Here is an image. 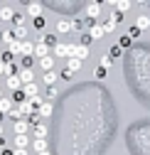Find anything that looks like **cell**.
<instances>
[{"label": "cell", "instance_id": "1", "mask_svg": "<svg viewBox=\"0 0 150 155\" xmlns=\"http://www.w3.org/2000/svg\"><path fill=\"white\" fill-rule=\"evenodd\" d=\"M12 133H15V135H27V133H30V121H25V118L12 121Z\"/></svg>", "mask_w": 150, "mask_h": 155}, {"label": "cell", "instance_id": "2", "mask_svg": "<svg viewBox=\"0 0 150 155\" xmlns=\"http://www.w3.org/2000/svg\"><path fill=\"white\" fill-rule=\"evenodd\" d=\"M32 140L34 138H30V135H15L12 145H15V150H27V145H32Z\"/></svg>", "mask_w": 150, "mask_h": 155}, {"label": "cell", "instance_id": "3", "mask_svg": "<svg viewBox=\"0 0 150 155\" xmlns=\"http://www.w3.org/2000/svg\"><path fill=\"white\" fill-rule=\"evenodd\" d=\"M42 12H44V5L42 3H27V15L32 17V20L42 17Z\"/></svg>", "mask_w": 150, "mask_h": 155}, {"label": "cell", "instance_id": "4", "mask_svg": "<svg viewBox=\"0 0 150 155\" xmlns=\"http://www.w3.org/2000/svg\"><path fill=\"white\" fill-rule=\"evenodd\" d=\"M101 3H89L86 5V17H89V20H99V15H101Z\"/></svg>", "mask_w": 150, "mask_h": 155}, {"label": "cell", "instance_id": "5", "mask_svg": "<svg viewBox=\"0 0 150 155\" xmlns=\"http://www.w3.org/2000/svg\"><path fill=\"white\" fill-rule=\"evenodd\" d=\"M89 35H91V40H101V37L106 35V30H103L101 22H91L89 25Z\"/></svg>", "mask_w": 150, "mask_h": 155}, {"label": "cell", "instance_id": "6", "mask_svg": "<svg viewBox=\"0 0 150 155\" xmlns=\"http://www.w3.org/2000/svg\"><path fill=\"white\" fill-rule=\"evenodd\" d=\"M5 86H8L10 91H20V89H22V81H20V74H15V76H8V79H5Z\"/></svg>", "mask_w": 150, "mask_h": 155}, {"label": "cell", "instance_id": "7", "mask_svg": "<svg viewBox=\"0 0 150 155\" xmlns=\"http://www.w3.org/2000/svg\"><path fill=\"white\" fill-rule=\"evenodd\" d=\"M49 49L52 47H47L44 42H37L34 45V57H37V59H44V57H49Z\"/></svg>", "mask_w": 150, "mask_h": 155}, {"label": "cell", "instance_id": "8", "mask_svg": "<svg viewBox=\"0 0 150 155\" xmlns=\"http://www.w3.org/2000/svg\"><path fill=\"white\" fill-rule=\"evenodd\" d=\"M20 81H22V86L34 84V71L32 69H20Z\"/></svg>", "mask_w": 150, "mask_h": 155}, {"label": "cell", "instance_id": "9", "mask_svg": "<svg viewBox=\"0 0 150 155\" xmlns=\"http://www.w3.org/2000/svg\"><path fill=\"white\" fill-rule=\"evenodd\" d=\"M12 35H15V40H17V42H25V37H27V27H25V25H12Z\"/></svg>", "mask_w": 150, "mask_h": 155}, {"label": "cell", "instance_id": "10", "mask_svg": "<svg viewBox=\"0 0 150 155\" xmlns=\"http://www.w3.org/2000/svg\"><path fill=\"white\" fill-rule=\"evenodd\" d=\"M12 108H15V101H12V99H8V96H3V99H0V113L5 116V113H10Z\"/></svg>", "mask_w": 150, "mask_h": 155}, {"label": "cell", "instance_id": "11", "mask_svg": "<svg viewBox=\"0 0 150 155\" xmlns=\"http://www.w3.org/2000/svg\"><path fill=\"white\" fill-rule=\"evenodd\" d=\"M57 32H59V35L71 32V20H69V17H59V22H57Z\"/></svg>", "mask_w": 150, "mask_h": 155}, {"label": "cell", "instance_id": "12", "mask_svg": "<svg viewBox=\"0 0 150 155\" xmlns=\"http://www.w3.org/2000/svg\"><path fill=\"white\" fill-rule=\"evenodd\" d=\"M111 8H113L116 12H121V15H123V12H128V10H130V3H128V0H118V3L113 0V3H111Z\"/></svg>", "mask_w": 150, "mask_h": 155}, {"label": "cell", "instance_id": "13", "mask_svg": "<svg viewBox=\"0 0 150 155\" xmlns=\"http://www.w3.org/2000/svg\"><path fill=\"white\" fill-rule=\"evenodd\" d=\"M34 138H40V140H47V126L37 121L34 123Z\"/></svg>", "mask_w": 150, "mask_h": 155}, {"label": "cell", "instance_id": "14", "mask_svg": "<svg viewBox=\"0 0 150 155\" xmlns=\"http://www.w3.org/2000/svg\"><path fill=\"white\" fill-rule=\"evenodd\" d=\"M84 67V62L79 59V57H69V59H67V69H71V71H79Z\"/></svg>", "mask_w": 150, "mask_h": 155}, {"label": "cell", "instance_id": "15", "mask_svg": "<svg viewBox=\"0 0 150 155\" xmlns=\"http://www.w3.org/2000/svg\"><path fill=\"white\" fill-rule=\"evenodd\" d=\"M22 91L27 94V99H37L40 96V86L37 84H27V86H22Z\"/></svg>", "mask_w": 150, "mask_h": 155}, {"label": "cell", "instance_id": "16", "mask_svg": "<svg viewBox=\"0 0 150 155\" xmlns=\"http://www.w3.org/2000/svg\"><path fill=\"white\" fill-rule=\"evenodd\" d=\"M10 99L15 101V106H20V104H25V101H30V99H27V94H25L22 89H20V91H12V96H10Z\"/></svg>", "mask_w": 150, "mask_h": 155}, {"label": "cell", "instance_id": "17", "mask_svg": "<svg viewBox=\"0 0 150 155\" xmlns=\"http://www.w3.org/2000/svg\"><path fill=\"white\" fill-rule=\"evenodd\" d=\"M57 79H59V74L54 71V69H52V71H44V76H42V81H44L47 86H54V81H57Z\"/></svg>", "mask_w": 150, "mask_h": 155}, {"label": "cell", "instance_id": "18", "mask_svg": "<svg viewBox=\"0 0 150 155\" xmlns=\"http://www.w3.org/2000/svg\"><path fill=\"white\" fill-rule=\"evenodd\" d=\"M135 27H138L140 32H143V30H148V27H150V15H140L138 20H135Z\"/></svg>", "mask_w": 150, "mask_h": 155}, {"label": "cell", "instance_id": "19", "mask_svg": "<svg viewBox=\"0 0 150 155\" xmlns=\"http://www.w3.org/2000/svg\"><path fill=\"white\" fill-rule=\"evenodd\" d=\"M32 150H34L37 155H40V153H44V150H47V140H40V138H34V140H32Z\"/></svg>", "mask_w": 150, "mask_h": 155}, {"label": "cell", "instance_id": "20", "mask_svg": "<svg viewBox=\"0 0 150 155\" xmlns=\"http://www.w3.org/2000/svg\"><path fill=\"white\" fill-rule=\"evenodd\" d=\"M52 52H54V57H67L69 59V45H57Z\"/></svg>", "mask_w": 150, "mask_h": 155}, {"label": "cell", "instance_id": "21", "mask_svg": "<svg viewBox=\"0 0 150 155\" xmlns=\"http://www.w3.org/2000/svg\"><path fill=\"white\" fill-rule=\"evenodd\" d=\"M40 67H42L44 71H52V67H54V54H49V57H44V59H40Z\"/></svg>", "mask_w": 150, "mask_h": 155}, {"label": "cell", "instance_id": "22", "mask_svg": "<svg viewBox=\"0 0 150 155\" xmlns=\"http://www.w3.org/2000/svg\"><path fill=\"white\" fill-rule=\"evenodd\" d=\"M52 101H44L42 106H40V116H42V118H49V116H52Z\"/></svg>", "mask_w": 150, "mask_h": 155}, {"label": "cell", "instance_id": "23", "mask_svg": "<svg viewBox=\"0 0 150 155\" xmlns=\"http://www.w3.org/2000/svg\"><path fill=\"white\" fill-rule=\"evenodd\" d=\"M84 25H86V22H84V17H81V15H79V17H74V20H71V32H81Z\"/></svg>", "mask_w": 150, "mask_h": 155}, {"label": "cell", "instance_id": "24", "mask_svg": "<svg viewBox=\"0 0 150 155\" xmlns=\"http://www.w3.org/2000/svg\"><path fill=\"white\" fill-rule=\"evenodd\" d=\"M108 57H111V59H113V62H118V59H121V57H123V49H121L118 45H113V47H111V49H108Z\"/></svg>", "mask_w": 150, "mask_h": 155}, {"label": "cell", "instance_id": "25", "mask_svg": "<svg viewBox=\"0 0 150 155\" xmlns=\"http://www.w3.org/2000/svg\"><path fill=\"white\" fill-rule=\"evenodd\" d=\"M0 40H3V42H8V47L17 42V40H15V35H12V30H3V37H0Z\"/></svg>", "mask_w": 150, "mask_h": 155}, {"label": "cell", "instance_id": "26", "mask_svg": "<svg viewBox=\"0 0 150 155\" xmlns=\"http://www.w3.org/2000/svg\"><path fill=\"white\" fill-rule=\"evenodd\" d=\"M42 42H44L47 47H52V49L59 45V42H57V35H44V37H42Z\"/></svg>", "mask_w": 150, "mask_h": 155}, {"label": "cell", "instance_id": "27", "mask_svg": "<svg viewBox=\"0 0 150 155\" xmlns=\"http://www.w3.org/2000/svg\"><path fill=\"white\" fill-rule=\"evenodd\" d=\"M15 10L12 8H3V10H0V17H3V20H15Z\"/></svg>", "mask_w": 150, "mask_h": 155}, {"label": "cell", "instance_id": "28", "mask_svg": "<svg viewBox=\"0 0 150 155\" xmlns=\"http://www.w3.org/2000/svg\"><path fill=\"white\" fill-rule=\"evenodd\" d=\"M99 67H101V69H111V67H113V59H111L108 54H103L101 59H99Z\"/></svg>", "mask_w": 150, "mask_h": 155}, {"label": "cell", "instance_id": "29", "mask_svg": "<svg viewBox=\"0 0 150 155\" xmlns=\"http://www.w3.org/2000/svg\"><path fill=\"white\" fill-rule=\"evenodd\" d=\"M77 57H79V59L84 62L86 57H89V47H84V45H79V47H77Z\"/></svg>", "mask_w": 150, "mask_h": 155}, {"label": "cell", "instance_id": "30", "mask_svg": "<svg viewBox=\"0 0 150 155\" xmlns=\"http://www.w3.org/2000/svg\"><path fill=\"white\" fill-rule=\"evenodd\" d=\"M20 64H22V69H32L34 59H32V57H22V59H20Z\"/></svg>", "mask_w": 150, "mask_h": 155}, {"label": "cell", "instance_id": "31", "mask_svg": "<svg viewBox=\"0 0 150 155\" xmlns=\"http://www.w3.org/2000/svg\"><path fill=\"white\" fill-rule=\"evenodd\" d=\"M130 45H133V40H130L128 35H126V37H121V42H118V47H121V49H126V47H130Z\"/></svg>", "mask_w": 150, "mask_h": 155}, {"label": "cell", "instance_id": "32", "mask_svg": "<svg viewBox=\"0 0 150 155\" xmlns=\"http://www.w3.org/2000/svg\"><path fill=\"white\" fill-rule=\"evenodd\" d=\"M32 25H34V30H44V17H37V20H32Z\"/></svg>", "mask_w": 150, "mask_h": 155}, {"label": "cell", "instance_id": "33", "mask_svg": "<svg viewBox=\"0 0 150 155\" xmlns=\"http://www.w3.org/2000/svg\"><path fill=\"white\" fill-rule=\"evenodd\" d=\"M128 37H130V40H135V37H140V30H138V27L133 25V27L128 30Z\"/></svg>", "mask_w": 150, "mask_h": 155}, {"label": "cell", "instance_id": "34", "mask_svg": "<svg viewBox=\"0 0 150 155\" xmlns=\"http://www.w3.org/2000/svg\"><path fill=\"white\" fill-rule=\"evenodd\" d=\"M108 20L113 22V25H118V22H121V12H116V10H113V12H111V17H108Z\"/></svg>", "mask_w": 150, "mask_h": 155}, {"label": "cell", "instance_id": "35", "mask_svg": "<svg viewBox=\"0 0 150 155\" xmlns=\"http://www.w3.org/2000/svg\"><path fill=\"white\" fill-rule=\"evenodd\" d=\"M47 99H57V86H47Z\"/></svg>", "mask_w": 150, "mask_h": 155}, {"label": "cell", "instance_id": "36", "mask_svg": "<svg viewBox=\"0 0 150 155\" xmlns=\"http://www.w3.org/2000/svg\"><path fill=\"white\" fill-rule=\"evenodd\" d=\"M93 76H96V79H103V76H106V69L96 67V69H93Z\"/></svg>", "mask_w": 150, "mask_h": 155}, {"label": "cell", "instance_id": "37", "mask_svg": "<svg viewBox=\"0 0 150 155\" xmlns=\"http://www.w3.org/2000/svg\"><path fill=\"white\" fill-rule=\"evenodd\" d=\"M79 45H84V47H89V45H91V35H89V32H86V35H81V42H79Z\"/></svg>", "mask_w": 150, "mask_h": 155}, {"label": "cell", "instance_id": "38", "mask_svg": "<svg viewBox=\"0 0 150 155\" xmlns=\"http://www.w3.org/2000/svg\"><path fill=\"white\" fill-rule=\"evenodd\" d=\"M116 27H118V25H113V22H111V20H108V22H103V30H106V32H113Z\"/></svg>", "mask_w": 150, "mask_h": 155}, {"label": "cell", "instance_id": "39", "mask_svg": "<svg viewBox=\"0 0 150 155\" xmlns=\"http://www.w3.org/2000/svg\"><path fill=\"white\" fill-rule=\"evenodd\" d=\"M77 47L79 45H69V57H77Z\"/></svg>", "mask_w": 150, "mask_h": 155}, {"label": "cell", "instance_id": "40", "mask_svg": "<svg viewBox=\"0 0 150 155\" xmlns=\"http://www.w3.org/2000/svg\"><path fill=\"white\" fill-rule=\"evenodd\" d=\"M12 22H15V25H22V22H25V17H22V15H15V20H12Z\"/></svg>", "mask_w": 150, "mask_h": 155}, {"label": "cell", "instance_id": "41", "mask_svg": "<svg viewBox=\"0 0 150 155\" xmlns=\"http://www.w3.org/2000/svg\"><path fill=\"white\" fill-rule=\"evenodd\" d=\"M71 74H74L71 69H64V71H62V76H64V79H71Z\"/></svg>", "mask_w": 150, "mask_h": 155}, {"label": "cell", "instance_id": "42", "mask_svg": "<svg viewBox=\"0 0 150 155\" xmlns=\"http://www.w3.org/2000/svg\"><path fill=\"white\" fill-rule=\"evenodd\" d=\"M0 155H15V148L10 150V148H5V150H0Z\"/></svg>", "mask_w": 150, "mask_h": 155}, {"label": "cell", "instance_id": "43", "mask_svg": "<svg viewBox=\"0 0 150 155\" xmlns=\"http://www.w3.org/2000/svg\"><path fill=\"white\" fill-rule=\"evenodd\" d=\"M5 67H8L5 62H0V74H5Z\"/></svg>", "mask_w": 150, "mask_h": 155}, {"label": "cell", "instance_id": "44", "mask_svg": "<svg viewBox=\"0 0 150 155\" xmlns=\"http://www.w3.org/2000/svg\"><path fill=\"white\" fill-rule=\"evenodd\" d=\"M15 155H27V150H15Z\"/></svg>", "mask_w": 150, "mask_h": 155}, {"label": "cell", "instance_id": "45", "mask_svg": "<svg viewBox=\"0 0 150 155\" xmlns=\"http://www.w3.org/2000/svg\"><path fill=\"white\" fill-rule=\"evenodd\" d=\"M0 150H5V140L3 138H0Z\"/></svg>", "mask_w": 150, "mask_h": 155}, {"label": "cell", "instance_id": "46", "mask_svg": "<svg viewBox=\"0 0 150 155\" xmlns=\"http://www.w3.org/2000/svg\"><path fill=\"white\" fill-rule=\"evenodd\" d=\"M0 138H3V123H0Z\"/></svg>", "mask_w": 150, "mask_h": 155}, {"label": "cell", "instance_id": "47", "mask_svg": "<svg viewBox=\"0 0 150 155\" xmlns=\"http://www.w3.org/2000/svg\"><path fill=\"white\" fill-rule=\"evenodd\" d=\"M40 155H49V150H44V153H40Z\"/></svg>", "mask_w": 150, "mask_h": 155}, {"label": "cell", "instance_id": "48", "mask_svg": "<svg viewBox=\"0 0 150 155\" xmlns=\"http://www.w3.org/2000/svg\"><path fill=\"white\" fill-rule=\"evenodd\" d=\"M0 62H3V52H0Z\"/></svg>", "mask_w": 150, "mask_h": 155}, {"label": "cell", "instance_id": "49", "mask_svg": "<svg viewBox=\"0 0 150 155\" xmlns=\"http://www.w3.org/2000/svg\"><path fill=\"white\" fill-rule=\"evenodd\" d=\"M0 99H3V94H0Z\"/></svg>", "mask_w": 150, "mask_h": 155}, {"label": "cell", "instance_id": "50", "mask_svg": "<svg viewBox=\"0 0 150 155\" xmlns=\"http://www.w3.org/2000/svg\"><path fill=\"white\" fill-rule=\"evenodd\" d=\"M0 20H3V17H0Z\"/></svg>", "mask_w": 150, "mask_h": 155}]
</instances>
